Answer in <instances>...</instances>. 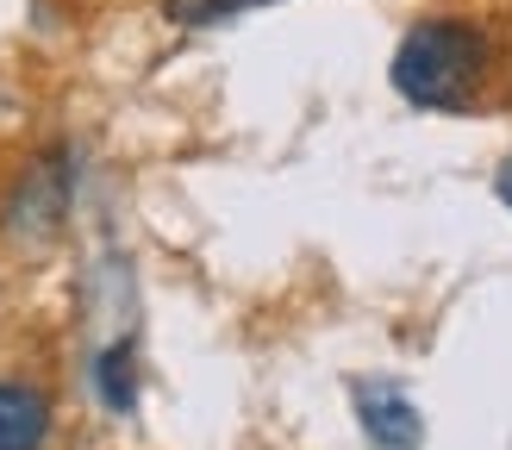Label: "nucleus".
<instances>
[{"mask_svg": "<svg viewBox=\"0 0 512 450\" xmlns=\"http://www.w3.org/2000/svg\"><path fill=\"white\" fill-rule=\"evenodd\" d=\"M394 88L400 100L431 113H469L488 94L494 75V38L475 19H419L394 50Z\"/></svg>", "mask_w": 512, "mask_h": 450, "instance_id": "f257e3e1", "label": "nucleus"}, {"mask_svg": "<svg viewBox=\"0 0 512 450\" xmlns=\"http://www.w3.org/2000/svg\"><path fill=\"white\" fill-rule=\"evenodd\" d=\"M350 400H356V419H363V432H369L375 450H419L425 413L406 400L400 382H388V375H381V382H356Z\"/></svg>", "mask_w": 512, "mask_h": 450, "instance_id": "f03ea898", "label": "nucleus"}, {"mask_svg": "<svg viewBox=\"0 0 512 450\" xmlns=\"http://www.w3.org/2000/svg\"><path fill=\"white\" fill-rule=\"evenodd\" d=\"M63 207H69V157L50 150V157L19 182V194H13V213H7L13 238H50L57 219H63Z\"/></svg>", "mask_w": 512, "mask_h": 450, "instance_id": "7ed1b4c3", "label": "nucleus"}, {"mask_svg": "<svg viewBox=\"0 0 512 450\" xmlns=\"http://www.w3.org/2000/svg\"><path fill=\"white\" fill-rule=\"evenodd\" d=\"M50 400L25 382H0V450H44Z\"/></svg>", "mask_w": 512, "mask_h": 450, "instance_id": "20e7f679", "label": "nucleus"}, {"mask_svg": "<svg viewBox=\"0 0 512 450\" xmlns=\"http://www.w3.org/2000/svg\"><path fill=\"white\" fill-rule=\"evenodd\" d=\"M94 388H100V400H107V413H132V407H138V363H132V344L100 350Z\"/></svg>", "mask_w": 512, "mask_h": 450, "instance_id": "39448f33", "label": "nucleus"}, {"mask_svg": "<svg viewBox=\"0 0 512 450\" xmlns=\"http://www.w3.org/2000/svg\"><path fill=\"white\" fill-rule=\"evenodd\" d=\"M269 0H163V19L182 25V32H200V25H219V19H238V13H256Z\"/></svg>", "mask_w": 512, "mask_h": 450, "instance_id": "423d86ee", "label": "nucleus"}, {"mask_svg": "<svg viewBox=\"0 0 512 450\" xmlns=\"http://www.w3.org/2000/svg\"><path fill=\"white\" fill-rule=\"evenodd\" d=\"M494 188H500V200H506V207H512V157L500 163V182H494Z\"/></svg>", "mask_w": 512, "mask_h": 450, "instance_id": "0eeeda50", "label": "nucleus"}]
</instances>
